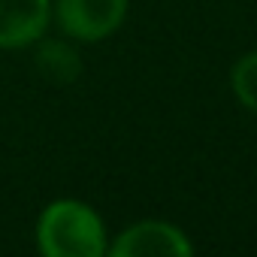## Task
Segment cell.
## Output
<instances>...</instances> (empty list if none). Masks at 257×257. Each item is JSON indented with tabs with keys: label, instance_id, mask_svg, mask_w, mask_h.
<instances>
[{
	"label": "cell",
	"instance_id": "obj_4",
	"mask_svg": "<svg viewBox=\"0 0 257 257\" xmlns=\"http://www.w3.org/2000/svg\"><path fill=\"white\" fill-rule=\"evenodd\" d=\"M52 0H0V52H19L46 37Z\"/></svg>",
	"mask_w": 257,
	"mask_h": 257
},
{
	"label": "cell",
	"instance_id": "obj_1",
	"mask_svg": "<svg viewBox=\"0 0 257 257\" xmlns=\"http://www.w3.org/2000/svg\"><path fill=\"white\" fill-rule=\"evenodd\" d=\"M37 248L46 257H103L109 254V233L97 209L64 197L40 212Z\"/></svg>",
	"mask_w": 257,
	"mask_h": 257
},
{
	"label": "cell",
	"instance_id": "obj_3",
	"mask_svg": "<svg viewBox=\"0 0 257 257\" xmlns=\"http://www.w3.org/2000/svg\"><path fill=\"white\" fill-rule=\"evenodd\" d=\"M194 245L170 221H137L109 242V257H191Z\"/></svg>",
	"mask_w": 257,
	"mask_h": 257
},
{
	"label": "cell",
	"instance_id": "obj_2",
	"mask_svg": "<svg viewBox=\"0 0 257 257\" xmlns=\"http://www.w3.org/2000/svg\"><path fill=\"white\" fill-rule=\"evenodd\" d=\"M131 10V0H55L52 19L67 40L100 43L112 37Z\"/></svg>",
	"mask_w": 257,
	"mask_h": 257
},
{
	"label": "cell",
	"instance_id": "obj_5",
	"mask_svg": "<svg viewBox=\"0 0 257 257\" xmlns=\"http://www.w3.org/2000/svg\"><path fill=\"white\" fill-rule=\"evenodd\" d=\"M34 67L37 73L52 85H70L82 73V58L73 43L67 40H46L40 37L34 43Z\"/></svg>",
	"mask_w": 257,
	"mask_h": 257
},
{
	"label": "cell",
	"instance_id": "obj_6",
	"mask_svg": "<svg viewBox=\"0 0 257 257\" xmlns=\"http://www.w3.org/2000/svg\"><path fill=\"white\" fill-rule=\"evenodd\" d=\"M230 88L242 109L257 115V49L242 55L230 70Z\"/></svg>",
	"mask_w": 257,
	"mask_h": 257
}]
</instances>
